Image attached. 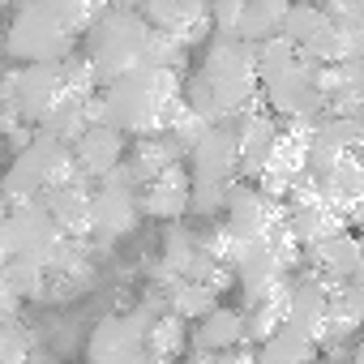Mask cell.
Instances as JSON below:
<instances>
[{
  "label": "cell",
  "mask_w": 364,
  "mask_h": 364,
  "mask_svg": "<svg viewBox=\"0 0 364 364\" xmlns=\"http://www.w3.org/2000/svg\"><path fill=\"white\" fill-rule=\"evenodd\" d=\"M31 360V330L18 321H0V364H26Z\"/></svg>",
  "instance_id": "31"
},
{
  "label": "cell",
  "mask_w": 364,
  "mask_h": 364,
  "mask_svg": "<svg viewBox=\"0 0 364 364\" xmlns=\"http://www.w3.org/2000/svg\"><path fill=\"white\" fill-rule=\"evenodd\" d=\"M210 309H219V291L202 287V283H189V279H180L167 287V313L180 317V321H202Z\"/></svg>",
  "instance_id": "28"
},
{
  "label": "cell",
  "mask_w": 364,
  "mask_h": 364,
  "mask_svg": "<svg viewBox=\"0 0 364 364\" xmlns=\"http://www.w3.org/2000/svg\"><path fill=\"white\" fill-rule=\"evenodd\" d=\"M223 210H228L223 232H228L240 249H245V245H266V240L274 236V228L283 223V206L270 202L257 185H240V180L228 189Z\"/></svg>",
  "instance_id": "9"
},
{
  "label": "cell",
  "mask_w": 364,
  "mask_h": 364,
  "mask_svg": "<svg viewBox=\"0 0 364 364\" xmlns=\"http://www.w3.org/2000/svg\"><path fill=\"white\" fill-rule=\"evenodd\" d=\"M86 39H90L86 60L95 69L99 86H112L124 73H137L141 69L150 26L137 18V9H103V18L86 31Z\"/></svg>",
  "instance_id": "4"
},
{
  "label": "cell",
  "mask_w": 364,
  "mask_h": 364,
  "mask_svg": "<svg viewBox=\"0 0 364 364\" xmlns=\"http://www.w3.org/2000/svg\"><path fill=\"white\" fill-rule=\"evenodd\" d=\"M65 99L60 86V65H22L9 69L0 82V107L14 112L26 129H39V120Z\"/></svg>",
  "instance_id": "6"
},
{
  "label": "cell",
  "mask_w": 364,
  "mask_h": 364,
  "mask_svg": "<svg viewBox=\"0 0 364 364\" xmlns=\"http://www.w3.org/2000/svg\"><path fill=\"white\" fill-rule=\"evenodd\" d=\"M193 351H198V364H215V355H228L236 347H245V317L240 309H210L202 321H193Z\"/></svg>",
  "instance_id": "17"
},
{
  "label": "cell",
  "mask_w": 364,
  "mask_h": 364,
  "mask_svg": "<svg viewBox=\"0 0 364 364\" xmlns=\"http://www.w3.org/2000/svg\"><path fill=\"white\" fill-rule=\"evenodd\" d=\"M18 309H22V300L9 291L5 274H0V321H14V317H18Z\"/></svg>",
  "instance_id": "33"
},
{
  "label": "cell",
  "mask_w": 364,
  "mask_h": 364,
  "mask_svg": "<svg viewBox=\"0 0 364 364\" xmlns=\"http://www.w3.org/2000/svg\"><path fill=\"white\" fill-rule=\"evenodd\" d=\"M141 219V206H137V185L129 167L120 163L112 176H103L95 193H90V236L86 240H116V236H129Z\"/></svg>",
  "instance_id": "7"
},
{
  "label": "cell",
  "mask_w": 364,
  "mask_h": 364,
  "mask_svg": "<svg viewBox=\"0 0 364 364\" xmlns=\"http://www.w3.org/2000/svg\"><path fill=\"white\" fill-rule=\"evenodd\" d=\"M313 364H317V360H313Z\"/></svg>",
  "instance_id": "36"
},
{
  "label": "cell",
  "mask_w": 364,
  "mask_h": 364,
  "mask_svg": "<svg viewBox=\"0 0 364 364\" xmlns=\"http://www.w3.org/2000/svg\"><path fill=\"white\" fill-rule=\"evenodd\" d=\"M279 146V120L266 116L262 107L257 112H245L236 120V159H240V176L245 180H257L270 150Z\"/></svg>",
  "instance_id": "19"
},
{
  "label": "cell",
  "mask_w": 364,
  "mask_h": 364,
  "mask_svg": "<svg viewBox=\"0 0 364 364\" xmlns=\"http://www.w3.org/2000/svg\"><path fill=\"white\" fill-rule=\"evenodd\" d=\"M0 274H5V283H9V291L18 300H43V270L39 266L9 257L5 266H0Z\"/></svg>",
  "instance_id": "30"
},
{
  "label": "cell",
  "mask_w": 364,
  "mask_h": 364,
  "mask_svg": "<svg viewBox=\"0 0 364 364\" xmlns=\"http://www.w3.org/2000/svg\"><path fill=\"white\" fill-rule=\"evenodd\" d=\"M304 257H309V266H313V279L326 283V287L360 283V266H364V257H360V240H355V232H338V236H330V240L304 249Z\"/></svg>",
  "instance_id": "15"
},
{
  "label": "cell",
  "mask_w": 364,
  "mask_h": 364,
  "mask_svg": "<svg viewBox=\"0 0 364 364\" xmlns=\"http://www.w3.org/2000/svg\"><path fill=\"white\" fill-rule=\"evenodd\" d=\"M146 364H180V351L189 347V321L171 313H154L146 326Z\"/></svg>",
  "instance_id": "24"
},
{
  "label": "cell",
  "mask_w": 364,
  "mask_h": 364,
  "mask_svg": "<svg viewBox=\"0 0 364 364\" xmlns=\"http://www.w3.org/2000/svg\"><path fill=\"white\" fill-rule=\"evenodd\" d=\"M193 257H198V236L189 232V228H171L167 232V240H163V257H159V266H154V283L167 291L171 283H180L189 274V266H193Z\"/></svg>",
  "instance_id": "27"
},
{
  "label": "cell",
  "mask_w": 364,
  "mask_h": 364,
  "mask_svg": "<svg viewBox=\"0 0 364 364\" xmlns=\"http://www.w3.org/2000/svg\"><path fill=\"white\" fill-rule=\"evenodd\" d=\"M283 18H287V0H245L236 22V43L253 48L262 39H274L283 31Z\"/></svg>",
  "instance_id": "25"
},
{
  "label": "cell",
  "mask_w": 364,
  "mask_h": 364,
  "mask_svg": "<svg viewBox=\"0 0 364 364\" xmlns=\"http://www.w3.org/2000/svg\"><path fill=\"white\" fill-rule=\"evenodd\" d=\"M313 360H317V343L287 321L253 347V364H313Z\"/></svg>",
  "instance_id": "23"
},
{
  "label": "cell",
  "mask_w": 364,
  "mask_h": 364,
  "mask_svg": "<svg viewBox=\"0 0 364 364\" xmlns=\"http://www.w3.org/2000/svg\"><path fill=\"white\" fill-rule=\"evenodd\" d=\"M232 279L240 283L245 300H249V304H257V300L274 296V291H279V287H283L291 274L283 270V262L274 257V249H270V245H245V249L236 253Z\"/></svg>",
  "instance_id": "16"
},
{
  "label": "cell",
  "mask_w": 364,
  "mask_h": 364,
  "mask_svg": "<svg viewBox=\"0 0 364 364\" xmlns=\"http://www.w3.org/2000/svg\"><path fill=\"white\" fill-rule=\"evenodd\" d=\"M73 176V159H69V146L35 133L26 150H18V159L9 163L5 180H0V198L5 206H22V202H39L48 189H60L69 185Z\"/></svg>",
  "instance_id": "5"
},
{
  "label": "cell",
  "mask_w": 364,
  "mask_h": 364,
  "mask_svg": "<svg viewBox=\"0 0 364 364\" xmlns=\"http://www.w3.org/2000/svg\"><path fill=\"white\" fill-rule=\"evenodd\" d=\"M189 159V185H215V189H232L240 176V159H236V120L210 124L206 137L185 154Z\"/></svg>",
  "instance_id": "11"
},
{
  "label": "cell",
  "mask_w": 364,
  "mask_h": 364,
  "mask_svg": "<svg viewBox=\"0 0 364 364\" xmlns=\"http://www.w3.org/2000/svg\"><path fill=\"white\" fill-rule=\"evenodd\" d=\"M5 210H9V206H5V198H0V219H5Z\"/></svg>",
  "instance_id": "35"
},
{
  "label": "cell",
  "mask_w": 364,
  "mask_h": 364,
  "mask_svg": "<svg viewBox=\"0 0 364 364\" xmlns=\"http://www.w3.org/2000/svg\"><path fill=\"white\" fill-rule=\"evenodd\" d=\"M206 95H210V107H215V120H240L245 112H257L262 107V86H257V73H253V48L245 43H215L198 69Z\"/></svg>",
  "instance_id": "3"
},
{
  "label": "cell",
  "mask_w": 364,
  "mask_h": 364,
  "mask_svg": "<svg viewBox=\"0 0 364 364\" xmlns=\"http://www.w3.org/2000/svg\"><path fill=\"white\" fill-rule=\"evenodd\" d=\"M360 141H364L360 116H321V120H313V129H309V154H304L309 176H326L338 159L355 154Z\"/></svg>",
  "instance_id": "13"
},
{
  "label": "cell",
  "mask_w": 364,
  "mask_h": 364,
  "mask_svg": "<svg viewBox=\"0 0 364 364\" xmlns=\"http://www.w3.org/2000/svg\"><path fill=\"white\" fill-rule=\"evenodd\" d=\"M90 124H99V95H95V99H73V95H65V99L39 120L35 133L52 137V141H60V146H73Z\"/></svg>",
  "instance_id": "22"
},
{
  "label": "cell",
  "mask_w": 364,
  "mask_h": 364,
  "mask_svg": "<svg viewBox=\"0 0 364 364\" xmlns=\"http://www.w3.org/2000/svg\"><path fill=\"white\" fill-rule=\"evenodd\" d=\"M296 60H300V52H296V48H291L283 35L253 43V73H257V86L274 82V77H279V73H287Z\"/></svg>",
  "instance_id": "29"
},
{
  "label": "cell",
  "mask_w": 364,
  "mask_h": 364,
  "mask_svg": "<svg viewBox=\"0 0 364 364\" xmlns=\"http://www.w3.org/2000/svg\"><path fill=\"white\" fill-rule=\"evenodd\" d=\"M137 206H141V215H150V219L176 223L180 215L189 210V171H185V163L159 171L150 185H141V189H137Z\"/></svg>",
  "instance_id": "20"
},
{
  "label": "cell",
  "mask_w": 364,
  "mask_h": 364,
  "mask_svg": "<svg viewBox=\"0 0 364 364\" xmlns=\"http://www.w3.org/2000/svg\"><path fill=\"white\" fill-rule=\"evenodd\" d=\"M154 313H112L103 317L95 330H90V343H86V355L90 364H146V326H150Z\"/></svg>",
  "instance_id": "10"
},
{
  "label": "cell",
  "mask_w": 364,
  "mask_h": 364,
  "mask_svg": "<svg viewBox=\"0 0 364 364\" xmlns=\"http://www.w3.org/2000/svg\"><path fill=\"white\" fill-rule=\"evenodd\" d=\"M215 364H253V351H249V347H236V351H228V355H215Z\"/></svg>",
  "instance_id": "34"
},
{
  "label": "cell",
  "mask_w": 364,
  "mask_h": 364,
  "mask_svg": "<svg viewBox=\"0 0 364 364\" xmlns=\"http://www.w3.org/2000/svg\"><path fill=\"white\" fill-rule=\"evenodd\" d=\"M176 163H180V154H176V146H171L163 133H159V137H137L133 150H129V159H124V167H129V176H133L137 189L150 185L159 171H167V167H176Z\"/></svg>",
  "instance_id": "26"
},
{
  "label": "cell",
  "mask_w": 364,
  "mask_h": 364,
  "mask_svg": "<svg viewBox=\"0 0 364 364\" xmlns=\"http://www.w3.org/2000/svg\"><path fill=\"white\" fill-rule=\"evenodd\" d=\"M90 193H95V185L69 180V185H60V189H48V193L39 198V206L48 210V219L56 223L60 236L86 240V236H90Z\"/></svg>",
  "instance_id": "18"
},
{
  "label": "cell",
  "mask_w": 364,
  "mask_h": 364,
  "mask_svg": "<svg viewBox=\"0 0 364 364\" xmlns=\"http://www.w3.org/2000/svg\"><path fill=\"white\" fill-rule=\"evenodd\" d=\"M103 18V5H73V0H43V5H22L5 48L22 65H60L73 56L77 35H86Z\"/></svg>",
  "instance_id": "2"
},
{
  "label": "cell",
  "mask_w": 364,
  "mask_h": 364,
  "mask_svg": "<svg viewBox=\"0 0 364 364\" xmlns=\"http://www.w3.org/2000/svg\"><path fill=\"white\" fill-rule=\"evenodd\" d=\"M180 73L171 69H137L120 82L103 86L99 95V124L116 129L120 137H159L180 116Z\"/></svg>",
  "instance_id": "1"
},
{
  "label": "cell",
  "mask_w": 364,
  "mask_h": 364,
  "mask_svg": "<svg viewBox=\"0 0 364 364\" xmlns=\"http://www.w3.org/2000/svg\"><path fill=\"white\" fill-rule=\"evenodd\" d=\"M137 18L154 35L171 39L180 52H189L193 43L210 39V5H198V0H146L137 9Z\"/></svg>",
  "instance_id": "12"
},
{
  "label": "cell",
  "mask_w": 364,
  "mask_h": 364,
  "mask_svg": "<svg viewBox=\"0 0 364 364\" xmlns=\"http://www.w3.org/2000/svg\"><path fill=\"white\" fill-rule=\"evenodd\" d=\"M326 283H317L313 274L287 283V326L304 330L317 347H326Z\"/></svg>",
  "instance_id": "21"
},
{
  "label": "cell",
  "mask_w": 364,
  "mask_h": 364,
  "mask_svg": "<svg viewBox=\"0 0 364 364\" xmlns=\"http://www.w3.org/2000/svg\"><path fill=\"white\" fill-rule=\"evenodd\" d=\"M69 159H73V176L82 185H99L103 176H112L124 163V137L116 129H107V124H90L69 146Z\"/></svg>",
  "instance_id": "14"
},
{
  "label": "cell",
  "mask_w": 364,
  "mask_h": 364,
  "mask_svg": "<svg viewBox=\"0 0 364 364\" xmlns=\"http://www.w3.org/2000/svg\"><path fill=\"white\" fill-rule=\"evenodd\" d=\"M223 202H228V189H215V185H189V210H193L198 219L219 215Z\"/></svg>",
  "instance_id": "32"
},
{
  "label": "cell",
  "mask_w": 364,
  "mask_h": 364,
  "mask_svg": "<svg viewBox=\"0 0 364 364\" xmlns=\"http://www.w3.org/2000/svg\"><path fill=\"white\" fill-rule=\"evenodd\" d=\"M266 103L283 116V120H321L326 116V95H321V65L313 60H296L287 73H279L274 82L262 86Z\"/></svg>",
  "instance_id": "8"
}]
</instances>
